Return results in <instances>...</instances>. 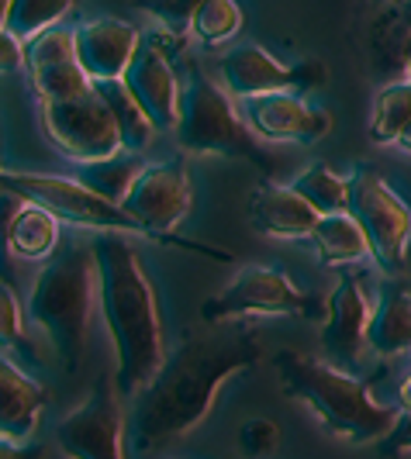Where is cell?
I'll return each instance as SVG.
<instances>
[{"label":"cell","mask_w":411,"mask_h":459,"mask_svg":"<svg viewBox=\"0 0 411 459\" xmlns=\"http://www.w3.org/2000/svg\"><path fill=\"white\" fill-rule=\"evenodd\" d=\"M263 359L259 328L246 318L211 325L207 332L187 335L173 352L162 356L153 380L132 397L125 418V449L132 459H149L170 442L205 421L218 387Z\"/></svg>","instance_id":"6da1fadb"},{"label":"cell","mask_w":411,"mask_h":459,"mask_svg":"<svg viewBox=\"0 0 411 459\" xmlns=\"http://www.w3.org/2000/svg\"><path fill=\"white\" fill-rule=\"evenodd\" d=\"M97 259V294L108 335L115 345V387L136 397L162 363V325L156 287L142 270V259L121 231H97L91 242Z\"/></svg>","instance_id":"7a4b0ae2"},{"label":"cell","mask_w":411,"mask_h":459,"mask_svg":"<svg viewBox=\"0 0 411 459\" xmlns=\"http://www.w3.org/2000/svg\"><path fill=\"white\" fill-rule=\"evenodd\" d=\"M274 373L280 391L321 421L328 436L343 438L349 446L380 442L398 421V408L377 404L373 394L356 373L332 367L325 359H311L297 349H280L274 356Z\"/></svg>","instance_id":"3957f363"},{"label":"cell","mask_w":411,"mask_h":459,"mask_svg":"<svg viewBox=\"0 0 411 459\" xmlns=\"http://www.w3.org/2000/svg\"><path fill=\"white\" fill-rule=\"evenodd\" d=\"M97 259L91 246H73L66 253L48 255L39 270L28 298V318L46 332L63 373H76L87 352V322H91Z\"/></svg>","instance_id":"277c9868"},{"label":"cell","mask_w":411,"mask_h":459,"mask_svg":"<svg viewBox=\"0 0 411 459\" xmlns=\"http://www.w3.org/2000/svg\"><path fill=\"white\" fill-rule=\"evenodd\" d=\"M173 135H177V145L187 152L242 160L263 173L274 169V156L252 135L249 125L235 115L229 93L197 73L180 91V117H177Z\"/></svg>","instance_id":"5b68a950"},{"label":"cell","mask_w":411,"mask_h":459,"mask_svg":"<svg viewBox=\"0 0 411 459\" xmlns=\"http://www.w3.org/2000/svg\"><path fill=\"white\" fill-rule=\"evenodd\" d=\"M349 218L360 225L366 253L388 276H405L411 246V207L366 166L349 173Z\"/></svg>","instance_id":"8992f818"},{"label":"cell","mask_w":411,"mask_h":459,"mask_svg":"<svg viewBox=\"0 0 411 459\" xmlns=\"http://www.w3.org/2000/svg\"><path fill=\"white\" fill-rule=\"evenodd\" d=\"M270 315H291L304 322H325L328 307L315 294H304L280 270L270 266H246L222 294L201 304V318L207 325L239 322V318H270Z\"/></svg>","instance_id":"52a82bcc"},{"label":"cell","mask_w":411,"mask_h":459,"mask_svg":"<svg viewBox=\"0 0 411 459\" xmlns=\"http://www.w3.org/2000/svg\"><path fill=\"white\" fill-rule=\"evenodd\" d=\"M121 207L136 218L142 229L153 235V242L160 246H180V249H194L197 255H211L229 263V253H218L211 246L190 242V238H177L170 231L180 225L190 211V173L183 160H162V162H145L138 169L136 184L125 194Z\"/></svg>","instance_id":"ba28073f"},{"label":"cell","mask_w":411,"mask_h":459,"mask_svg":"<svg viewBox=\"0 0 411 459\" xmlns=\"http://www.w3.org/2000/svg\"><path fill=\"white\" fill-rule=\"evenodd\" d=\"M0 190L14 194V197H22V201H31V204L46 207L48 214H56L59 221L80 225V229L121 231V235L153 238L121 204H111V201L97 197L93 190H87V186L76 184V180H66V177L7 173V169H0Z\"/></svg>","instance_id":"9c48e42d"},{"label":"cell","mask_w":411,"mask_h":459,"mask_svg":"<svg viewBox=\"0 0 411 459\" xmlns=\"http://www.w3.org/2000/svg\"><path fill=\"white\" fill-rule=\"evenodd\" d=\"M42 125L52 145L73 162L108 160L121 152L115 117L104 97L93 91V83L83 93H73L63 100H42Z\"/></svg>","instance_id":"30bf717a"},{"label":"cell","mask_w":411,"mask_h":459,"mask_svg":"<svg viewBox=\"0 0 411 459\" xmlns=\"http://www.w3.org/2000/svg\"><path fill=\"white\" fill-rule=\"evenodd\" d=\"M56 442L69 459H125V408L115 380L97 384V391L56 425Z\"/></svg>","instance_id":"8fae6325"},{"label":"cell","mask_w":411,"mask_h":459,"mask_svg":"<svg viewBox=\"0 0 411 459\" xmlns=\"http://www.w3.org/2000/svg\"><path fill=\"white\" fill-rule=\"evenodd\" d=\"M218 76L225 91L235 97H256V93H308L325 83L328 69L319 59H304L297 66H280L263 46H235L222 56Z\"/></svg>","instance_id":"7c38bea8"},{"label":"cell","mask_w":411,"mask_h":459,"mask_svg":"<svg viewBox=\"0 0 411 459\" xmlns=\"http://www.w3.org/2000/svg\"><path fill=\"white\" fill-rule=\"evenodd\" d=\"M328 315L321 325V352H325V363L345 369V373H356L363 363V349H366V325L373 315V304L366 298L363 276L360 273H345L336 290L325 300Z\"/></svg>","instance_id":"4fadbf2b"},{"label":"cell","mask_w":411,"mask_h":459,"mask_svg":"<svg viewBox=\"0 0 411 459\" xmlns=\"http://www.w3.org/2000/svg\"><path fill=\"white\" fill-rule=\"evenodd\" d=\"M242 121L252 128V135L267 142L311 145L332 132V115L325 108H311L304 93L291 91L242 97Z\"/></svg>","instance_id":"5bb4252c"},{"label":"cell","mask_w":411,"mask_h":459,"mask_svg":"<svg viewBox=\"0 0 411 459\" xmlns=\"http://www.w3.org/2000/svg\"><path fill=\"white\" fill-rule=\"evenodd\" d=\"M125 87L132 91L138 108L149 115L156 132H173L180 117V87L177 73L170 69L162 48L156 42H138L132 63L125 69Z\"/></svg>","instance_id":"9a60e30c"},{"label":"cell","mask_w":411,"mask_h":459,"mask_svg":"<svg viewBox=\"0 0 411 459\" xmlns=\"http://www.w3.org/2000/svg\"><path fill=\"white\" fill-rule=\"evenodd\" d=\"M138 42V31L121 18H93L73 28V52L91 83L125 76Z\"/></svg>","instance_id":"2e32d148"},{"label":"cell","mask_w":411,"mask_h":459,"mask_svg":"<svg viewBox=\"0 0 411 459\" xmlns=\"http://www.w3.org/2000/svg\"><path fill=\"white\" fill-rule=\"evenodd\" d=\"M319 211L308 204L301 194L280 184H259L249 197V225L259 235L274 238H304L319 225Z\"/></svg>","instance_id":"e0dca14e"},{"label":"cell","mask_w":411,"mask_h":459,"mask_svg":"<svg viewBox=\"0 0 411 459\" xmlns=\"http://www.w3.org/2000/svg\"><path fill=\"white\" fill-rule=\"evenodd\" d=\"M366 349L380 359H398L411 352V290L401 276H390L380 290V300L366 325Z\"/></svg>","instance_id":"ac0fdd59"},{"label":"cell","mask_w":411,"mask_h":459,"mask_svg":"<svg viewBox=\"0 0 411 459\" xmlns=\"http://www.w3.org/2000/svg\"><path fill=\"white\" fill-rule=\"evenodd\" d=\"M48 404V394L42 384L24 377L11 359L0 356V438L24 442L35 432L39 414Z\"/></svg>","instance_id":"d6986e66"},{"label":"cell","mask_w":411,"mask_h":459,"mask_svg":"<svg viewBox=\"0 0 411 459\" xmlns=\"http://www.w3.org/2000/svg\"><path fill=\"white\" fill-rule=\"evenodd\" d=\"M59 246V218L48 214L46 207L22 201L11 229H7V253L11 259H48Z\"/></svg>","instance_id":"ffe728a7"},{"label":"cell","mask_w":411,"mask_h":459,"mask_svg":"<svg viewBox=\"0 0 411 459\" xmlns=\"http://www.w3.org/2000/svg\"><path fill=\"white\" fill-rule=\"evenodd\" d=\"M93 91L104 97L108 111L118 125V138H121V149L125 152H142L153 135H156V125L149 121V115L138 108V100L132 97V91L125 87V80H93Z\"/></svg>","instance_id":"44dd1931"},{"label":"cell","mask_w":411,"mask_h":459,"mask_svg":"<svg viewBox=\"0 0 411 459\" xmlns=\"http://www.w3.org/2000/svg\"><path fill=\"white\" fill-rule=\"evenodd\" d=\"M308 238L315 242L319 259L325 266H353L363 255H370L366 253L363 231L349 218V211H343V214H321L319 225L311 229Z\"/></svg>","instance_id":"7402d4cb"},{"label":"cell","mask_w":411,"mask_h":459,"mask_svg":"<svg viewBox=\"0 0 411 459\" xmlns=\"http://www.w3.org/2000/svg\"><path fill=\"white\" fill-rule=\"evenodd\" d=\"M142 166H145V162L138 160V152H125V149H121L115 156H108V160L80 162L76 173H73V180L83 184L87 190H93L97 197H104V201H111V204H121L125 194L136 184Z\"/></svg>","instance_id":"603a6c76"},{"label":"cell","mask_w":411,"mask_h":459,"mask_svg":"<svg viewBox=\"0 0 411 459\" xmlns=\"http://www.w3.org/2000/svg\"><path fill=\"white\" fill-rule=\"evenodd\" d=\"M291 190L301 194L319 214H343L349 207V177H339L325 162H311L291 180Z\"/></svg>","instance_id":"cb8c5ba5"},{"label":"cell","mask_w":411,"mask_h":459,"mask_svg":"<svg viewBox=\"0 0 411 459\" xmlns=\"http://www.w3.org/2000/svg\"><path fill=\"white\" fill-rule=\"evenodd\" d=\"M411 121V80L388 83L373 100V115H370V138L377 145H388L401 135V128Z\"/></svg>","instance_id":"d4e9b609"},{"label":"cell","mask_w":411,"mask_h":459,"mask_svg":"<svg viewBox=\"0 0 411 459\" xmlns=\"http://www.w3.org/2000/svg\"><path fill=\"white\" fill-rule=\"evenodd\" d=\"M205 46H218L229 42L232 35L242 31V7L235 0H201L197 11L190 14L187 24Z\"/></svg>","instance_id":"484cf974"},{"label":"cell","mask_w":411,"mask_h":459,"mask_svg":"<svg viewBox=\"0 0 411 459\" xmlns=\"http://www.w3.org/2000/svg\"><path fill=\"white\" fill-rule=\"evenodd\" d=\"M76 0H11V11H7V31L14 39H31L39 31H46L52 24H59L69 14Z\"/></svg>","instance_id":"4316f807"},{"label":"cell","mask_w":411,"mask_h":459,"mask_svg":"<svg viewBox=\"0 0 411 459\" xmlns=\"http://www.w3.org/2000/svg\"><path fill=\"white\" fill-rule=\"evenodd\" d=\"M22 46H24V66H28V76H31V73H42V69H48V66H59V63L76 59V52H73V28H59V24H52V28H46V31L24 39Z\"/></svg>","instance_id":"83f0119b"},{"label":"cell","mask_w":411,"mask_h":459,"mask_svg":"<svg viewBox=\"0 0 411 459\" xmlns=\"http://www.w3.org/2000/svg\"><path fill=\"white\" fill-rule=\"evenodd\" d=\"M87 87H91V80H87V73L80 69L76 59L48 66L42 73H31V91H35L39 100H63V97H73V93H83Z\"/></svg>","instance_id":"f1b7e54d"},{"label":"cell","mask_w":411,"mask_h":459,"mask_svg":"<svg viewBox=\"0 0 411 459\" xmlns=\"http://www.w3.org/2000/svg\"><path fill=\"white\" fill-rule=\"evenodd\" d=\"M276 446H280V429H276V421H270V418H249L239 429V449H242V456L263 459L270 456V453H276Z\"/></svg>","instance_id":"f546056e"},{"label":"cell","mask_w":411,"mask_h":459,"mask_svg":"<svg viewBox=\"0 0 411 459\" xmlns=\"http://www.w3.org/2000/svg\"><path fill=\"white\" fill-rule=\"evenodd\" d=\"M22 342V304L14 287L0 276V349Z\"/></svg>","instance_id":"4dcf8cb0"},{"label":"cell","mask_w":411,"mask_h":459,"mask_svg":"<svg viewBox=\"0 0 411 459\" xmlns=\"http://www.w3.org/2000/svg\"><path fill=\"white\" fill-rule=\"evenodd\" d=\"M153 18H160L166 28H173V31H180L190 24V14L197 11V4L201 0H138Z\"/></svg>","instance_id":"1f68e13d"},{"label":"cell","mask_w":411,"mask_h":459,"mask_svg":"<svg viewBox=\"0 0 411 459\" xmlns=\"http://www.w3.org/2000/svg\"><path fill=\"white\" fill-rule=\"evenodd\" d=\"M380 442H384V446H380V453H384V456L411 453V411H401V414H398L394 429H390V432L384 438H380Z\"/></svg>","instance_id":"d6a6232c"},{"label":"cell","mask_w":411,"mask_h":459,"mask_svg":"<svg viewBox=\"0 0 411 459\" xmlns=\"http://www.w3.org/2000/svg\"><path fill=\"white\" fill-rule=\"evenodd\" d=\"M18 204H22V197L0 190V276H4V266L11 263V253H7V229H11V218H14Z\"/></svg>","instance_id":"836d02e7"},{"label":"cell","mask_w":411,"mask_h":459,"mask_svg":"<svg viewBox=\"0 0 411 459\" xmlns=\"http://www.w3.org/2000/svg\"><path fill=\"white\" fill-rule=\"evenodd\" d=\"M24 66V46L7 28H0V73H14Z\"/></svg>","instance_id":"e575fe53"},{"label":"cell","mask_w":411,"mask_h":459,"mask_svg":"<svg viewBox=\"0 0 411 459\" xmlns=\"http://www.w3.org/2000/svg\"><path fill=\"white\" fill-rule=\"evenodd\" d=\"M0 459H46V446L42 442H11V438H0Z\"/></svg>","instance_id":"d590c367"},{"label":"cell","mask_w":411,"mask_h":459,"mask_svg":"<svg viewBox=\"0 0 411 459\" xmlns=\"http://www.w3.org/2000/svg\"><path fill=\"white\" fill-rule=\"evenodd\" d=\"M398 401H401V411H411V369L405 373V380L398 387Z\"/></svg>","instance_id":"8d00e7d4"},{"label":"cell","mask_w":411,"mask_h":459,"mask_svg":"<svg viewBox=\"0 0 411 459\" xmlns=\"http://www.w3.org/2000/svg\"><path fill=\"white\" fill-rule=\"evenodd\" d=\"M394 142H398V145H401L405 152H411V121H408V125H405V128H401V135L394 138Z\"/></svg>","instance_id":"74e56055"},{"label":"cell","mask_w":411,"mask_h":459,"mask_svg":"<svg viewBox=\"0 0 411 459\" xmlns=\"http://www.w3.org/2000/svg\"><path fill=\"white\" fill-rule=\"evenodd\" d=\"M7 11H11V0H0V28L7 24Z\"/></svg>","instance_id":"f35d334b"},{"label":"cell","mask_w":411,"mask_h":459,"mask_svg":"<svg viewBox=\"0 0 411 459\" xmlns=\"http://www.w3.org/2000/svg\"><path fill=\"white\" fill-rule=\"evenodd\" d=\"M405 73H408V80H411V39H408V46H405Z\"/></svg>","instance_id":"ab89813d"},{"label":"cell","mask_w":411,"mask_h":459,"mask_svg":"<svg viewBox=\"0 0 411 459\" xmlns=\"http://www.w3.org/2000/svg\"><path fill=\"white\" fill-rule=\"evenodd\" d=\"M388 4H405V0H388Z\"/></svg>","instance_id":"60d3db41"}]
</instances>
